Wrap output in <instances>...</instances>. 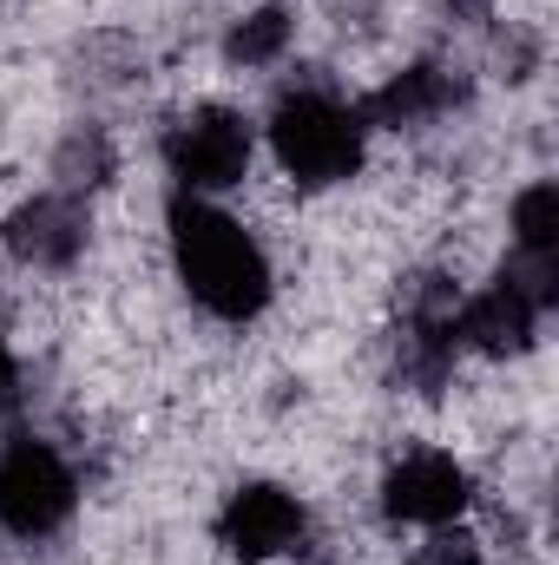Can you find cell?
I'll return each mask as SVG.
<instances>
[{
    "instance_id": "1",
    "label": "cell",
    "mask_w": 559,
    "mask_h": 565,
    "mask_svg": "<svg viewBox=\"0 0 559 565\" xmlns=\"http://www.w3.org/2000/svg\"><path fill=\"white\" fill-rule=\"evenodd\" d=\"M171 264H178L184 296L218 322L264 316V302L277 289L264 244L231 211H218L211 198H178L171 204Z\"/></svg>"
},
{
    "instance_id": "2",
    "label": "cell",
    "mask_w": 559,
    "mask_h": 565,
    "mask_svg": "<svg viewBox=\"0 0 559 565\" xmlns=\"http://www.w3.org/2000/svg\"><path fill=\"white\" fill-rule=\"evenodd\" d=\"M271 151L303 191H323V184L356 178L369 151V119L362 106L336 99L329 86H289L271 113Z\"/></svg>"
},
{
    "instance_id": "3",
    "label": "cell",
    "mask_w": 559,
    "mask_h": 565,
    "mask_svg": "<svg viewBox=\"0 0 559 565\" xmlns=\"http://www.w3.org/2000/svg\"><path fill=\"white\" fill-rule=\"evenodd\" d=\"M553 270L540 264H514L487 282L481 296L454 302V342L474 355H527L540 335V316L553 309Z\"/></svg>"
},
{
    "instance_id": "4",
    "label": "cell",
    "mask_w": 559,
    "mask_h": 565,
    "mask_svg": "<svg viewBox=\"0 0 559 565\" xmlns=\"http://www.w3.org/2000/svg\"><path fill=\"white\" fill-rule=\"evenodd\" d=\"M73 507H80V480H73L66 454L53 440L20 434L0 454V526L13 540H46L73 520Z\"/></svg>"
},
{
    "instance_id": "5",
    "label": "cell",
    "mask_w": 559,
    "mask_h": 565,
    "mask_svg": "<svg viewBox=\"0 0 559 565\" xmlns=\"http://www.w3.org/2000/svg\"><path fill=\"white\" fill-rule=\"evenodd\" d=\"M251 151H257V132H251L244 113H231V106H191L165 132V171L178 178L184 198H211V191L244 184Z\"/></svg>"
},
{
    "instance_id": "6",
    "label": "cell",
    "mask_w": 559,
    "mask_h": 565,
    "mask_svg": "<svg viewBox=\"0 0 559 565\" xmlns=\"http://www.w3.org/2000/svg\"><path fill=\"white\" fill-rule=\"evenodd\" d=\"M467 500H474V480H467V467H461L454 454H441V447L402 454V460L389 467V480H382V513H389L395 526H428V533H441V526H454V520L467 513Z\"/></svg>"
},
{
    "instance_id": "7",
    "label": "cell",
    "mask_w": 559,
    "mask_h": 565,
    "mask_svg": "<svg viewBox=\"0 0 559 565\" xmlns=\"http://www.w3.org/2000/svg\"><path fill=\"white\" fill-rule=\"evenodd\" d=\"M303 533H309V513H303V500H296L289 487H277V480H251V487H238V493L224 500V513H218V540H224V553L244 559V565H264V559L296 553Z\"/></svg>"
},
{
    "instance_id": "8",
    "label": "cell",
    "mask_w": 559,
    "mask_h": 565,
    "mask_svg": "<svg viewBox=\"0 0 559 565\" xmlns=\"http://www.w3.org/2000/svg\"><path fill=\"white\" fill-rule=\"evenodd\" d=\"M7 250L33 270H66L86 250V204L66 191H40L7 217Z\"/></svg>"
},
{
    "instance_id": "9",
    "label": "cell",
    "mask_w": 559,
    "mask_h": 565,
    "mask_svg": "<svg viewBox=\"0 0 559 565\" xmlns=\"http://www.w3.org/2000/svg\"><path fill=\"white\" fill-rule=\"evenodd\" d=\"M461 99V86L447 79V66H434V60H421L409 73H395L376 99H369V113L362 119H382V126H428L434 113H447Z\"/></svg>"
},
{
    "instance_id": "10",
    "label": "cell",
    "mask_w": 559,
    "mask_h": 565,
    "mask_svg": "<svg viewBox=\"0 0 559 565\" xmlns=\"http://www.w3.org/2000/svg\"><path fill=\"white\" fill-rule=\"evenodd\" d=\"M514 250H520V264L553 270V257H559V184H527V191L514 198Z\"/></svg>"
},
{
    "instance_id": "11",
    "label": "cell",
    "mask_w": 559,
    "mask_h": 565,
    "mask_svg": "<svg viewBox=\"0 0 559 565\" xmlns=\"http://www.w3.org/2000/svg\"><path fill=\"white\" fill-rule=\"evenodd\" d=\"M283 46H289V13H283V7L244 13V20L231 26V40H224V53H231L238 66H271Z\"/></svg>"
},
{
    "instance_id": "12",
    "label": "cell",
    "mask_w": 559,
    "mask_h": 565,
    "mask_svg": "<svg viewBox=\"0 0 559 565\" xmlns=\"http://www.w3.org/2000/svg\"><path fill=\"white\" fill-rule=\"evenodd\" d=\"M409 565H481V546H474L467 533H441V540H428Z\"/></svg>"
},
{
    "instance_id": "13",
    "label": "cell",
    "mask_w": 559,
    "mask_h": 565,
    "mask_svg": "<svg viewBox=\"0 0 559 565\" xmlns=\"http://www.w3.org/2000/svg\"><path fill=\"white\" fill-rule=\"evenodd\" d=\"M13 402V349H7V335H0V408Z\"/></svg>"
}]
</instances>
